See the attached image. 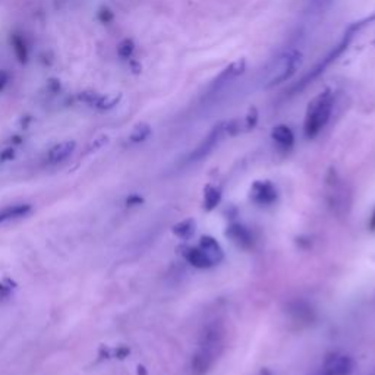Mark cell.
Returning a JSON list of instances; mask_svg holds the SVG:
<instances>
[{"label":"cell","instance_id":"cell-1","mask_svg":"<svg viewBox=\"0 0 375 375\" xmlns=\"http://www.w3.org/2000/svg\"><path fill=\"white\" fill-rule=\"evenodd\" d=\"M224 345V330L220 322H211L204 330L199 346L192 359V371L195 375H204L210 371L218 359Z\"/></svg>","mask_w":375,"mask_h":375},{"label":"cell","instance_id":"cell-2","mask_svg":"<svg viewBox=\"0 0 375 375\" xmlns=\"http://www.w3.org/2000/svg\"><path fill=\"white\" fill-rule=\"evenodd\" d=\"M302 60V54L296 49H286L277 54L267 65L263 72V88H273L284 81L290 80L296 74Z\"/></svg>","mask_w":375,"mask_h":375},{"label":"cell","instance_id":"cell-3","mask_svg":"<svg viewBox=\"0 0 375 375\" xmlns=\"http://www.w3.org/2000/svg\"><path fill=\"white\" fill-rule=\"evenodd\" d=\"M334 107V95L331 91L325 90L314 97L306 108L303 132L306 138H315L328 123Z\"/></svg>","mask_w":375,"mask_h":375},{"label":"cell","instance_id":"cell-4","mask_svg":"<svg viewBox=\"0 0 375 375\" xmlns=\"http://www.w3.org/2000/svg\"><path fill=\"white\" fill-rule=\"evenodd\" d=\"M349 193L346 187L342 184L339 176L334 170L330 172V176L327 178V199L330 207L336 214H345L346 208L349 207Z\"/></svg>","mask_w":375,"mask_h":375},{"label":"cell","instance_id":"cell-5","mask_svg":"<svg viewBox=\"0 0 375 375\" xmlns=\"http://www.w3.org/2000/svg\"><path fill=\"white\" fill-rule=\"evenodd\" d=\"M226 132H227V125L226 123L215 125L214 128H213V131L207 135V138H204L202 142L192 151V154H190L189 159L192 161H196L204 159L205 156H208L214 150V147L220 142V139L223 138V135L226 134Z\"/></svg>","mask_w":375,"mask_h":375},{"label":"cell","instance_id":"cell-6","mask_svg":"<svg viewBox=\"0 0 375 375\" xmlns=\"http://www.w3.org/2000/svg\"><path fill=\"white\" fill-rule=\"evenodd\" d=\"M353 370V361L345 355L330 356L322 368V375H349Z\"/></svg>","mask_w":375,"mask_h":375},{"label":"cell","instance_id":"cell-7","mask_svg":"<svg viewBox=\"0 0 375 375\" xmlns=\"http://www.w3.org/2000/svg\"><path fill=\"white\" fill-rule=\"evenodd\" d=\"M251 198L263 205H267L276 201L277 192L270 182H255L251 189Z\"/></svg>","mask_w":375,"mask_h":375},{"label":"cell","instance_id":"cell-8","mask_svg":"<svg viewBox=\"0 0 375 375\" xmlns=\"http://www.w3.org/2000/svg\"><path fill=\"white\" fill-rule=\"evenodd\" d=\"M199 248L205 254V257L208 258L211 266L218 264L223 260V249L220 248V245L213 238H210V236L202 238L201 243H199Z\"/></svg>","mask_w":375,"mask_h":375},{"label":"cell","instance_id":"cell-9","mask_svg":"<svg viewBox=\"0 0 375 375\" xmlns=\"http://www.w3.org/2000/svg\"><path fill=\"white\" fill-rule=\"evenodd\" d=\"M77 148L75 141H63L60 144H56L53 148L49 151V161L50 163H62L65 161Z\"/></svg>","mask_w":375,"mask_h":375},{"label":"cell","instance_id":"cell-10","mask_svg":"<svg viewBox=\"0 0 375 375\" xmlns=\"http://www.w3.org/2000/svg\"><path fill=\"white\" fill-rule=\"evenodd\" d=\"M273 141L283 150H289L292 148L293 142H295V135L292 132V129L286 125H279L273 129L271 132Z\"/></svg>","mask_w":375,"mask_h":375},{"label":"cell","instance_id":"cell-11","mask_svg":"<svg viewBox=\"0 0 375 375\" xmlns=\"http://www.w3.org/2000/svg\"><path fill=\"white\" fill-rule=\"evenodd\" d=\"M226 235L232 239V241L235 242L238 246H241V248H251L252 246V236H251V233L248 232V229L246 227H243L241 224H232L229 229H227V232H226Z\"/></svg>","mask_w":375,"mask_h":375},{"label":"cell","instance_id":"cell-12","mask_svg":"<svg viewBox=\"0 0 375 375\" xmlns=\"http://www.w3.org/2000/svg\"><path fill=\"white\" fill-rule=\"evenodd\" d=\"M185 258L188 260L189 264H192L196 268H208L211 267L208 258L205 257V254L201 251V248H187L185 249Z\"/></svg>","mask_w":375,"mask_h":375},{"label":"cell","instance_id":"cell-13","mask_svg":"<svg viewBox=\"0 0 375 375\" xmlns=\"http://www.w3.org/2000/svg\"><path fill=\"white\" fill-rule=\"evenodd\" d=\"M29 211H31V205H29V204H18V205L7 207V208H4V210L0 211V223H3V221H6V220H10V218L24 217V215H27Z\"/></svg>","mask_w":375,"mask_h":375},{"label":"cell","instance_id":"cell-14","mask_svg":"<svg viewBox=\"0 0 375 375\" xmlns=\"http://www.w3.org/2000/svg\"><path fill=\"white\" fill-rule=\"evenodd\" d=\"M290 314L295 317L296 321L309 322L312 321V309L305 302H295L290 306Z\"/></svg>","mask_w":375,"mask_h":375},{"label":"cell","instance_id":"cell-15","mask_svg":"<svg viewBox=\"0 0 375 375\" xmlns=\"http://www.w3.org/2000/svg\"><path fill=\"white\" fill-rule=\"evenodd\" d=\"M195 232V221L193 220H184L181 223H178L175 227H173V233L182 239H189Z\"/></svg>","mask_w":375,"mask_h":375},{"label":"cell","instance_id":"cell-16","mask_svg":"<svg viewBox=\"0 0 375 375\" xmlns=\"http://www.w3.org/2000/svg\"><path fill=\"white\" fill-rule=\"evenodd\" d=\"M151 134V128H150V125H147V123H139V125H136L134 128V131L131 132L129 135V139L135 142V144H139V142H142V141H145L148 136Z\"/></svg>","mask_w":375,"mask_h":375},{"label":"cell","instance_id":"cell-17","mask_svg":"<svg viewBox=\"0 0 375 375\" xmlns=\"http://www.w3.org/2000/svg\"><path fill=\"white\" fill-rule=\"evenodd\" d=\"M220 190L217 188L213 187H207L205 188V192H204V204H205V208L207 210H213L215 205L220 202Z\"/></svg>","mask_w":375,"mask_h":375},{"label":"cell","instance_id":"cell-18","mask_svg":"<svg viewBox=\"0 0 375 375\" xmlns=\"http://www.w3.org/2000/svg\"><path fill=\"white\" fill-rule=\"evenodd\" d=\"M119 100H120V95H116V94L114 95H100L94 106L100 110H110L119 103Z\"/></svg>","mask_w":375,"mask_h":375},{"label":"cell","instance_id":"cell-19","mask_svg":"<svg viewBox=\"0 0 375 375\" xmlns=\"http://www.w3.org/2000/svg\"><path fill=\"white\" fill-rule=\"evenodd\" d=\"M135 52V44L131 38H125L123 41L119 43L117 46V54L122 59H129Z\"/></svg>","mask_w":375,"mask_h":375},{"label":"cell","instance_id":"cell-20","mask_svg":"<svg viewBox=\"0 0 375 375\" xmlns=\"http://www.w3.org/2000/svg\"><path fill=\"white\" fill-rule=\"evenodd\" d=\"M13 50H15V53L19 57L21 62L27 60V49H25V44H24L22 38H19V37L13 38Z\"/></svg>","mask_w":375,"mask_h":375},{"label":"cell","instance_id":"cell-21","mask_svg":"<svg viewBox=\"0 0 375 375\" xmlns=\"http://www.w3.org/2000/svg\"><path fill=\"white\" fill-rule=\"evenodd\" d=\"M108 142V138L106 135H101V136H98V138H95L90 145H88V153H93V151H98L100 148H103L106 144Z\"/></svg>","mask_w":375,"mask_h":375},{"label":"cell","instance_id":"cell-22","mask_svg":"<svg viewBox=\"0 0 375 375\" xmlns=\"http://www.w3.org/2000/svg\"><path fill=\"white\" fill-rule=\"evenodd\" d=\"M98 94L97 93H94V91H84V93H81L80 95H78V100L80 101H84V103H87V104H95V101L98 100Z\"/></svg>","mask_w":375,"mask_h":375},{"label":"cell","instance_id":"cell-23","mask_svg":"<svg viewBox=\"0 0 375 375\" xmlns=\"http://www.w3.org/2000/svg\"><path fill=\"white\" fill-rule=\"evenodd\" d=\"M98 18H100V21L103 22V24H108L111 19H113V13H111V10L107 9V7H103L100 12H98Z\"/></svg>","mask_w":375,"mask_h":375},{"label":"cell","instance_id":"cell-24","mask_svg":"<svg viewBox=\"0 0 375 375\" xmlns=\"http://www.w3.org/2000/svg\"><path fill=\"white\" fill-rule=\"evenodd\" d=\"M15 157V150L10 147V148H6V150H3L1 153H0V160L3 161H7V160H12Z\"/></svg>","mask_w":375,"mask_h":375},{"label":"cell","instance_id":"cell-25","mask_svg":"<svg viewBox=\"0 0 375 375\" xmlns=\"http://www.w3.org/2000/svg\"><path fill=\"white\" fill-rule=\"evenodd\" d=\"M144 202V199L139 196V195H136V193H134V195H131L128 199H126V204L129 205V207H134V205H141Z\"/></svg>","mask_w":375,"mask_h":375},{"label":"cell","instance_id":"cell-26","mask_svg":"<svg viewBox=\"0 0 375 375\" xmlns=\"http://www.w3.org/2000/svg\"><path fill=\"white\" fill-rule=\"evenodd\" d=\"M9 82V74L3 69H0V91L6 87V84Z\"/></svg>","mask_w":375,"mask_h":375},{"label":"cell","instance_id":"cell-27","mask_svg":"<svg viewBox=\"0 0 375 375\" xmlns=\"http://www.w3.org/2000/svg\"><path fill=\"white\" fill-rule=\"evenodd\" d=\"M128 355H129V349L128 348H119L116 350V358H119V359H123Z\"/></svg>","mask_w":375,"mask_h":375},{"label":"cell","instance_id":"cell-28","mask_svg":"<svg viewBox=\"0 0 375 375\" xmlns=\"http://www.w3.org/2000/svg\"><path fill=\"white\" fill-rule=\"evenodd\" d=\"M370 227H371V230H375V211L371 215V220H370Z\"/></svg>","mask_w":375,"mask_h":375},{"label":"cell","instance_id":"cell-29","mask_svg":"<svg viewBox=\"0 0 375 375\" xmlns=\"http://www.w3.org/2000/svg\"><path fill=\"white\" fill-rule=\"evenodd\" d=\"M138 375H147V373H145V368H144L142 365H139V367H138Z\"/></svg>","mask_w":375,"mask_h":375},{"label":"cell","instance_id":"cell-30","mask_svg":"<svg viewBox=\"0 0 375 375\" xmlns=\"http://www.w3.org/2000/svg\"><path fill=\"white\" fill-rule=\"evenodd\" d=\"M260 375H271V374H270V373H268L267 370H263V371H261V373H260Z\"/></svg>","mask_w":375,"mask_h":375}]
</instances>
